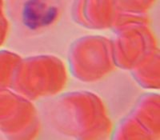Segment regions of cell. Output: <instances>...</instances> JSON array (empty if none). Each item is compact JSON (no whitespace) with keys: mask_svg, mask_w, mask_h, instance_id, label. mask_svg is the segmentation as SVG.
Listing matches in <instances>:
<instances>
[{"mask_svg":"<svg viewBox=\"0 0 160 140\" xmlns=\"http://www.w3.org/2000/svg\"><path fill=\"white\" fill-rule=\"evenodd\" d=\"M42 5L39 3V2H35L34 0H31L28 3V5L26 7V15H27V19L29 22L30 25H38V23L41 21H47L48 22L51 18L49 16L50 14H53L54 11H45L44 8H42Z\"/></svg>","mask_w":160,"mask_h":140,"instance_id":"6da1fadb","label":"cell"}]
</instances>
